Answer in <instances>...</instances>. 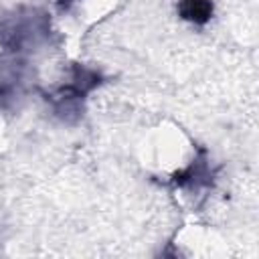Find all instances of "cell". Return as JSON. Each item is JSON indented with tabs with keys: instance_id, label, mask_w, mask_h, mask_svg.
I'll return each instance as SVG.
<instances>
[{
	"instance_id": "obj_1",
	"label": "cell",
	"mask_w": 259,
	"mask_h": 259,
	"mask_svg": "<svg viewBox=\"0 0 259 259\" xmlns=\"http://www.w3.org/2000/svg\"><path fill=\"white\" fill-rule=\"evenodd\" d=\"M103 83L101 71L87 67L83 63H71L69 81L57 89L45 93V101L51 105L55 117L65 123H75L83 115L85 99Z\"/></svg>"
},
{
	"instance_id": "obj_2",
	"label": "cell",
	"mask_w": 259,
	"mask_h": 259,
	"mask_svg": "<svg viewBox=\"0 0 259 259\" xmlns=\"http://www.w3.org/2000/svg\"><path fill=\"white\" fill-rule=\"evenodd\" d=\"M51 34V20L40 8H20L0 22V47L16 57L47 45Z\"/></svg>"
},
{
	"instance_id": "obj_3",
	"label": "cell",
	"mask_w": 259,
	"mask_h": 259,
	"mask_svg": "<svg viewBox=\"0 0 259 259\" xmlns=\"http://www.w3.org/2000/svg\"><path fill=\"white\" fill-rule=\"evenodd\" d=\"M170 184L174 188H182L188 192H198L202 188H210L214 184V170L210 166L208 152L204 148H198L192 162L186 168H182L170 176Z\"/></svg>"
},
{
	"instance_id": "obj_4",
	"label": "cell",
	"mask_w": 259,
	"mask_h": 259,
	"mask_svg": "<svg viewBox=\"0 0 259 259\" xmlns=\"http://www.w3.org/2000/svg\"><path fill=\"white\" fill-rule=\"evenodd\" d=\"M24 93V63L12 55L0 61V111H10Z\"/></svg>"
},
{
	"instance_id": "obj_5",
	"label": "cell",
	"mask_w": 259,
	"mask_h": 259,
	"mask_svg": "<svg viewBox=\"0 0 259 259\" xmlns=\"http://www.w3.org/2000/svg\"><path fill=\"white\" fill-rule=\"evenodd\" d=\"M176 12L182 20L196 26H204L214 14V4L212 0H178Z\"/></svg>"
},
{
	"instance_id": "obj_6",
	"label": "cell",
	"mask_w": 259,
	"mask_h": 259,
	"mask_svg": "<svg viewBox=\"0 0 259 259\" xmlns=\"http://www.w3.org/2000/svg\"><path fill=\"white\" fill-rule=\"evenodd\" d=\"M53 2L57 4L59 10H69V8H71L75 2H79V0H53Z\"/></svg>"
}]
</instances>
